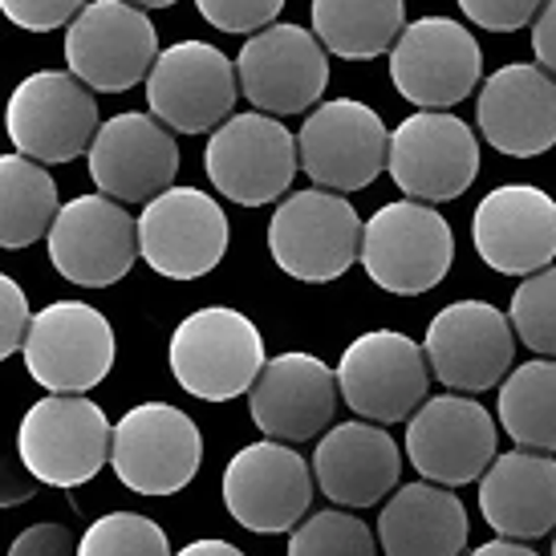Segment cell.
<instances>
[{"instance_id": "cell-20", "label": "cell", "mask_w": 556, "mask_h": 556, "mask_svg": "<svg viewBox=\"0 0 556 556\" xmlns=\"http://www.w3.org/2000/svg\"><path fill=\"white\" fill-rule=\"evenodd\" d=\"M142 261L167 280H200L228 256L232 224L207 191L170 187L139 216Z\"/></svg>"}, {"instance_id": "cell-33", "label": "cell", "mask_w": 556, "mask_h": 556, "mask_svg": "<svg viewBox=\"0 0 556 556\" xmlns=\"http://www.w3.org/2000/svg\"><path fill=\"white\" fill-rule=\"evenodd\" d=\"M508 317L516 325V338L532 354L556 357V264L520 280V289L511 293Z\"/></svg>"}, {"instance_id": "cell-18", "label": "cell", "mask_w": 556, "mask_h": 556, "mask_svg": "<svg viewBox=\"0 0 556 556\" xmlns=\"http://www.w3.org/2000/svg\"><path fill=\"white\" fill-rule=\"evenodd\" d=\"M240 90L264 114H305L329 86V49L313 29L268 25L252 33L236 58Z\"/></svg>"}, {"instance_id": "cell-2", "label": "cell", "mask_w": 556, "mask_h": 556, "mask_svg": "<svg viewBox=\"0 0 556 556\" xmlns=\"http://www.w3.org/2000/svg\"><path fill=\"white\" fill-rule=\"evenodd\" d=\"M366 224L341 191H293L277 203L268 224V252L280 273L305 285H329L362 261Z\"/></svg>"}, {"instance_id": "cell-19", "label": "cell", "mask_w": 556, "mask_h": 556, "mask_svg": "<svg viewBox=\"0 0 556 556\" xmlns=\"http://www.w3.org/2000/svg\"><path fill=\"white\" fill-rule=\"evenodd\" d=\"M495 418L488 406L464 394L427 399L406 422V459L422 479L443 488L479 483L495 464Z\"/></svg>"}, {"instance_id": "cell-25", "label": "cell", "mask_w": 556, "mask_h": 556, "mask_svg": "<svg viewBox=\"0 0 556 556\" xmlns=\"http://www.w3.org/2000/svg\"><path fill=\"white\" fill-rule=\"evenodd\" d=\"M313 476L338 508H374L399 488L402 451L382 422H341L313 451Z\"/></svg>"}, {"instance_id": "cell-29", "label": "cell", "mask_w": 556, "mask_h": 556, "mask_svg": "<svg viewBox=\"0 0 556 556\" xmlns=\"http://www.w3.org/2000/svg\"><path fill=\"white\" fill-rule=\"evenodd\" d=\"M62 212L58 184L37 159L4 155L0 159V248H29L49 236Z\"/></svg>"}, {"instance_id": "cell-17", "label": "cell", "mask_w": 556, "mask_h": 556, "mask_svg": "<svg viewBox=\"0 0 556 556\" xmlns=\"http://www.w3.org/2000/svg\"><path fill=\"white\" fill-rule=\"evenodd\" d=\"M236 65L207 41H179L159 53L147 78V106L179 135H207L232 118L240 98Z\"/></svg>"}, {"instance_id": "cell-4", "label": "cell", "mask_w": 556, "mask_h": 556, "mask_svg": "<svg viewBox=\"0 0 556 556\" xmlns=\"http://www.w3.org/2000/svg\"><path fill=\"white\" fill-rule=\"evenodd\" d=\"M455 261L451 224L431 203L399 200L366 219L362 268L366 277L394 296H422L439 289Z\"/></svg>"}, {"instance_id": "cell-31", "label": "cell", "mask_w": 556, "mask_h": 556, "mask_svg": "<svg viewBox=\"0 0 556 556\" xmlns=\"http://www.w3.org/2000/svg\"><path fill=\"white\" fill-rule=\"evenodd\" d=\"M378 536L345 508L305 516L289 532V556H378Z\"/></svg>"}, {"instance_id": "cell-26", "label": "cell", "mask_w": 556, "mask_h": 556, "mask_svg": "<svg viewBox=\"0 0 556 556\" xmlns=\"http://www.w3.org/2000/svg\"><path fill=\"white\" fill-rule=\"evenodd\" d=\"M479 511L508 541H541L556 528V459L516 447L479 479Z\"/></svg>"}, {"instance_id": "cell-11", "label": "cell", "mask_w": 556, "mask_h": 556, "mask_svg": "<svg viewBox=\"0 0 556 556\" xmlns=\"http://www.w3.org/2000/svg\"><path fill=\"white\" fill-rule=\"evenodd\" d=\"M118 341L106 313L86 301H53L33 313V329L25 338V370L49 394H86L114 366Z\"/></svg>"}, {"instance_id": "cell-3", "label": "cell", "mask_w": 556, "mask_h": 556, "mask_svg": "<svg viewBox=\"0 0 556 556\" xmlns=\"http://www.w3.org/2000/svg\"><path fill=\"white\" fill-rule=\"evenodd\" d=\"M114 427L106 410L86 394H49L33 402L21 431L16 455L29 476L49 488H81L110 464Z\"/></svg>"}, {"instance_id": "cell-40", "label": "cell", "mask_w": 556, "mask_h": 556, "mask_svg": "<svg viewBox=\"0 0 556 556\" xmlns=\"http://www.w3.org/2000/svg\"><path fill=\"white\" fill-rule=\"evenodd\" d=\"M471 556H541L536 548H528L525 541H508V536H495V541L479 544Z\"/></svg>"}, {"instance_id": "cell-8", "label": "cell", "mask_w": 556, "mask_h": 556, "mask_svg": "<svg viewBox=\"0 0 556 556\" xmlns=\"http://www.w3.org/2000/svg\"><path fill=\"white\" fill-rule=\"evenodd\" d=\"M159 33L130 0H90L65 29V65L98 93H123L151 78Z\"/></svg>"}, {"instance_id": "cell-14", "label": "cell", "mask_w": 556, "mask_h": 556, "mask_svg": "<svg viewBox=\"0 0 556 556\" xmlns=\"http://www.w3.org/2000/svg\"><path fill=\"white\" fill-rule=\"evenodd\" d=\"M483 78V53L471 29L451 16H418L390 49V81L418 110H447L471 98Z\"/></svg>"}, {"instance_id": "cell-22", "label": "cell", "mask_w": 556, "mask_h": 556, "mask_svg": "<svg viewBox=\"0 0 556 556\" xmlns=\"http://www.w3.org/2000/svg\"><path fill=\"white\" fill-rule=\"evenodd\" d=\"M479 261L504 277H532L556 261V203L532 184H504L471 216Z\"/></svg>"}, {"instance_id": "cell-27", "label": "cell", "mask_w": 556, "mask_h": 556, "mask_svg": "<svg viewBox=\"0 0 556 556\" xmlns=\"http://www.w3.org/2000/svg\"><path fill=\"white\" fill-rule=\"evenodd\" d=\"M467 532L464 500L431 479L399 488L378 511V544L387 556H464Z\"/></svg>"}, {"instance_id": "cell-44", "label": "cell", "mask_w": 556, "mask_h": 556, "mask_svg": "<svg viewBox=\"0 0 556 556\" xmlns=\"http://www.w3.org/2000/svg\"><path fill=\"white\" fill-rule=\"evenodd\" d=\"M553 556H556V536H553Z\"/></svg>"}, {"instance_id": "cell-23", "label": "cell", "mask_w": 556, "mask_h": 556, "mask_svg": "<svg viewBox=\"0 0 556 556\" xmlns=\"http://www.w3.org/2000/svg\"><path fill=\"white\" fill-rule=\"evenodd\" d=\"M341 399L338 370H329L313 354H277L268 357L256 387L248 390V415L264 439L277 443H309L333 422Z\"/></svg>"}, {"instance_id": "cell-39", "label": "cell", "mask_w": 556, "mask_h": 556, "mask_svg": "<svg viewBox=\"0 0 556 556\" xmlns=\"http://www.w3.org/2000/svg\"><path fill=\"white\" fill-rule=\"evenodd\" d=\"M532 53H536V65H544L556 78V0H548L541 16L532 21Z\"/></svg>"}, {"instance_id": "cell-43", "label": "cell", "mask_w": 556, "mask_h": 556, "mask_svg": "<svg viewBox=\"0 0 556 556\" xmlns=\"http://www.w3.org/2000/svg\"><path fill=\"white\" fill-rule=\"evenodd\" d=\"M130 4H139V9H170V4H179V0H130Z\"/></svg>"}, {"instance_id": "cell-9", "label": "cell", "mask_w": 556, "mask_h": 556, "mask_svg": "<svg viewBox=\"0 0 556 556\" xmlns=\"http://www.w3.org/2000/svg\"><path fill=\"white\" fill-rule=\"evenodd\" d=\"M313 488V464L277 439L248 443L224 467V508L236 525L256 536L293 532L309 516Z\"/></svg>"}, {"instance_id": "cell-42", "label": "cell", "mask_w": 556, "mask_h": 556, "mask_svg": "<svg viewBox=\"0 0 556 556\" xmlns=\"http://www.w3.org/2000/svg\"><path fill=\"white\" fill-rule=\"evenodd\" d=\"M21 471H25V464L13 467V479L4 483V492H0V504H16V500H25V495H33V476L21 479Z\"/></svg>"}, {"instance_id": "cell-30", "label": "cell", "mask_w": 556, "mask_h": 556, "mask_svg": "<svg viewBox=\"0 0 556 556\" xmlns=\"http://www.w3.org/2000/svg\"><path fill=\"white\" fill-rule=\"evenodd\" d=\"M500 427L525 451H556V357L525 362L500 387Z\"/></svg>"}, {"instance_id": "cell-36", "label": "cell", "mask_w": 556, "mask_h": 556, "mask_svg": "<svg viewBox=\"0 0 556 556\" xmlns=\"http://www.w3.org/2000/svg\"><path fill=\"white\" fill-rule=\"evenodd\" d=\"M4 16L13 21L16 29L29 33H49L62 29V25H74L78 13L86 9V0H0Z\"/></svg>"}, {"instance_id": "cell-37", "label": "cell", "mask_w": 556, "mask_h": 556, "mask_svg": "<svg viewBox=\"0 0 556 556\" xmlns=\"http://www.w3.org/2000/svg\"><path fill=\"white\" fill-rule=\"evenodd\" d=\"M29 329H33V313H29V301H25V289L13 277H0V357L21 354Z\"/></svg>"}, {"instance_id": "cell-24", "label": "cell", "mask_w": 556, "mask_h": 556, "mask_svg": "<svg viewBox=\"0 0 556 556\" xmlns=\"http://www.w3.org/2000/svg\"><path fill=\"white\" fill-rule=\"evenodd\" d=\"M479 135L500 155L536 159L556 147V78L544 65L516 62L483 81L476 102Z\"/></svg>"}, {"instance_id": "cell-15", "label": "cell", "mask_w": 556, "mask_h": 556, "mask_svg": "<svg viewBox=\"0 0 556 556\" xmlns=\"http://www.w3.org/2000/svg\"><path fill=\"white\" fill-rule=\"evenodd\" d=\"M422 350L434 378L455 394H483L504 387L516 362V325L488 301H455L427 325Z\"/></svg>"}, {"instance_id": "cell-32", "label": "cell", "mask_w": 556, "mask_h": 556, "mask_svg": "<svg viewBox=\"0 0 556 556\" xmlns=\"http://www.w3.org/2000/svg\"><path fill=\"white\" fill-rule=\"evenodd\" d=\"M78 556H175L167 532L142 511H106L78 541Z\"/></svg>"}, {"instance_id": "cell-7", "label": "cell", "mask_w": 556, "mask_h": 556, "mask_svg": "<svg viewBox=\"0 0 556 556\" xmlns=\"http://www.w3.org/2000/svg\"><path fill=\"white\" fill-rule=\"evenodd\" d=\"M110 467L139 495L184 492L203 467V434L195 418L170 402H139L114 422Z\"/></svg>"}, {"instance_id": "cell-12", "label": "cell", "mask_w": 556, "mask_h": 556, "mask_svg": "<svg viewBox=\"0 0 556 556\" xmlns=\"http://www.w3.org/2000/svg\"><path fill=\"white\" fill-rule=\"evenodd\" d=\"M46 240L49 264L81 289L118 285L142 256L139 219L126 212V203L110 200L102 191L65 203Z\"/></svg>"}, {"instance_id": "cell-10", "label": "cell", "mask_w": 556, "mask_h": 556, "mask_svg": "<svg viewBox=\"0 0 556 556\" xmlns=\"http://www.w3.org/2000/svg\"><path fill=\"white\" fill-rule=\"evenodd\" d=\"M98 130V102L70 70L29 74L9 98V139L16 155L37 163H74L78 155H90Z\"/></svg>"}, {"instance_id": "cell-35", "label": "cell", "mask_w": 556, "mask_h": 556, "mask_svg": "<svg viewBox=\"0 0 556 556\" xmlns=\"http://www.w3.org/2000/svg\"><path fill=\"white\" fill-rule=\"evenodd\" d=\"M548 0H459V9L471 25L488 33H516L528 21H536Z\"/></svg>"}, {"instance_id": "cell-5", "label": "cell", "mask_w": 556, "mask_h": 556, "mask_svg": "<svg viewBox=\"0 0 556 556\" xmlns=\"http://www.w3.org/2000/svg\"><path fill=\"white\" fill-rule=\"evenodd\" d=\"M431 357L399 329H370L338 362L341 402L366 422H410L431 390Z\"/></svg>"}, {"instance_id": "cell-38", "label": "cell", "mask_w": 556, "mask_h": 556, "mask_svg": "<svg viewBox=\"0 0 556 556\" xmlns=\"http://www.w3.org/2000/svg\"><path fill=\"white\" fill-rule=\"evenodd\" d=\"M9 556H78V544L65 525H33L16 536Z\"/></svg>"}, {"instance_id": "cell-41", "label": "cell", "mask_w": 556, "mask_h": 556, "mask_svg": "<svg viewBox=\"0 0 556 556\" xmlns=\"http://www.w3.org/2000/svg\"><path fill=\"white\" fill-rule=\"evenodd\" d=\"M175 556H248L244 548H236V544L228 541H191L184 544Z\"/></svg>"}, {"instance_id": "cell-21", "label": "cell", "mask_w": 556, "mask_h": 556, "mask_svg": "<svg viewBox=\"0 0 556 556\" xmlns=\"http://www.w3.org/2000/svg\"><path fill=\"white\" fill-rule=\"evenodd\" d=\"M90 179L93 187L118 203L159 200L175 187L179 175V142L167 123L155 114H114L102 123L90 147Z\"/></svg>"}, {"instance_id": "cell-28", "label": "cell", "mask_w": 556, "mask_h": 556, "mask_svg": "<svg viewBox=\"0 0 556 556\" xmlns=\"http://www.w3.org/2000/svg\"><path fill=\"white\" fill-rule=\"evenodd\" d=\"M313 33L329 53L370 62L406 33V0H313Z\"/></svg>"}, {"instance_id": "cell-16", "label": "cell", "mask_w": 556, "mask_h": 556, "mask_svg": "<svg viewBox=\"0 0 556 556\" xmlns=\"http://www.w3.org/2000/svg\"><path fill=\"white\" fill-rule=\"evenodd\" d=\"M479 175V142L464 118L418 110L390 135V179L406 200H459Z\"/></svg>"}, {"instance_id": "cell-13", "label": "cell", "mask_w": 556, "mask_h": 556, "mask_svg": "<svg viewBox=\"0 0 556 556\" xmlns=\"http://www.w3.org/2000/svg\"><path fill=\"white\" fill-rule=\"evenodd\" d=\"M301 170L325 191H366L390 167V130L382 114L357 98H333L301 126Z\"/></svg>"}, {"instance_id": "cell-1", "label": "cell", "mask_w": 556, "mask_h": 556, "mask_svg": "<svg viewBox=\"0 0 556 556\" xmlns=\"http://www.w3.org/2000/svg\"><path fill=\"white\" fill-rule=\"evenodd\" d=\"M170 374L203 402H232L256 387L268 366L256 321L228 305L187 313L170 333Z\"/></svg>"}, {"instance_id": "cell-34", "label": "cell", "mask_w": 556, "mask_h": 556, "mask_svg": "<svg viewBox=\"0 0 556 556\" xmlns=\"http://www.w3.org/2000/svg\"><path fill=\"white\" fill-rule=\"evenodd\" d=\"M195 9L219 33H261L280 16L285 0H195Z\"/></svg>"}, {"instance_id": "cell-6", "label": "cell", "mask_w": 556, "mask_h": 556, "mask_svg": "<svg viewBox=\"0 0 556 556\" xmlns=\"http://www.w3.org/2000/svg\"><path fill=\"white\" fill-rule=\"evenodd\" d=\"M203 167L219 195L240 207H261L277 203L293 187V175L301 170V142L277 114H232L212 130Z\"/></svg>"}]
</instances>
